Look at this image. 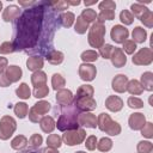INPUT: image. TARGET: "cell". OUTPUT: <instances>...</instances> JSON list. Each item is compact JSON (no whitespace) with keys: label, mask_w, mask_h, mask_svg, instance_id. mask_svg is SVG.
I'll use <instances>...</instances> for the list:
<instances>
[{"label":"cell","mask_w":153,"mask_h":153,"mask_svg":"<svg viewBox=\"0 0 153 153\" xmlns=\"http://www.w3.org/2000/svg\"><path fill=\"white\" fill-rule=\"evenodd\" d=\"M53 10L50 1H36L33 6L27 7L19 16L14 41L12 42L14 51H27L37 47Z\"/></svg>","instance_id":"cell-1"},{"label":"cell","mask_w":153,"mask_h":153,"mask_svg":"<svg viewBox=\"0 0 153 153\" xmlns=\"http://www.w3.org/2000/svg\"><path fill=\"white\" fill-rule=\"evenodd\" d=\"M62 109L59 111V120H57V129L61 131H67V130H74L78 129L79 123H78V116L81 114V111L72 103L71 105L61 106Z\"/></svg>","instance_id":"cell-2"},{"label":"cell","mask_w":153,"mask_h":153,"mask_svg":"<svg viewBox=\"0 0 153 153\" xmlns=\"http://www.w3.org/2000/svg\"><path fill=\"white\" fill-rule=\"evenodd\" d=\"M104 35H105V26L103 23L96 20L92 24L88 31V43L93 48H100L104 44Z\"/></svg>","instance_id":"cell-3"},{"label":"cell","mask_w":153,"mask_h":153,"mask_svg":"<svg viewBox=\"0 0 153 153\" xmlns=\"http://www.w3.org/2000/svg\"><path fill=\"white\" fill-rule=\"evenodd\" d=\"M97 126L102 131L108 133L109 135H118L121 133V127L117 122L112 121L108 114H100L97 118Z\"/></svg>","instance_id":"cell-4"},{"label":"cell","mask_w":153,"mask_h":153,"mask_svg":"<svg viewBox=\"0 0 153 153\" xmlns=\"http://www.w3.org/2000/svg\"><path fill=\"white\" fill-rule=\"evenodd\" d=\"M115 8L116 4L111 0H104L99 4V10L100 13L97 14V20L103 23L104 20H112L115 18Z\"/></svg>","instance_id":"cell-5"},{"label":"cell","mask_w":153,"mask_h":153,"mask_svg":"<svg viewBox=\"0 0 153 153\" xmlns=\"http://www.w3.org/2000/svg\"><path fill=\"white\" fill-rule=\"evenodd\" d=\"M17 128V123L13 117L11 116H4L0 120V139L1 140H7L10 136L14 133Z\"/></svg>","instance_id":"cell-6"},{"label":"cell","mask_w":153,"mask_h":153,"mask_svg":"<svg viewBox=\"0 0 153 153\" xmlns=\"http://www.w3.org/2000/svg\"><path fill=\"white\" fill-rule=\"evenodd\" d=\"M86 136V133L84 129H74V130H67L62 135V140L68 145V146H74L79 145L84 141Z\"/></svg>","instance_id":"cell-7"},{"label":"cell","mask_w":153,"mask_h":153,"mask_svg":"<svg viewBox=\"0 0 153 153\" xmlns=\"http://www.w3.org/2000/svg\"><path fill=\"white\" fill-rule=\"evenodd\" d=\"M153 61V51L151 48H141L133 57V63L139 66H147Z\"/></svg>","instance_id":"cell-8"},{"label":"cell","mask_w":153,"mask_h":153,"mask_svg":"<svg viewBox=\"0 0 153 153\" xmlns=\"http://www.w3.org/2000/svg\"><path fill=\"white\" fill-rule=\"evenodd\" d=\"M73 104L80 111H91L97 106V103L92 97H82V98L73 99Z\"/></svg>","instance_id":"cell-9"},{"label":"cell","mask_w":153,"mask_h":153,"mask_svg":"<svg viewBox=\"0 0 153 153\" xmlns=\"http://www.w3.org/2000/svg\"><path fill=\"white\" fill-rule=\"evenodd\" d=\"M110 36H111V39L115 41L116 43H123V42L127 41V38H128L129 31H128V29H126V27L122 26V25H115V26L111 29Z\"/></svg>","instance_id":"cell-10"},{"label":"cell","mask_w":153,"mask_h":153,"mask_svg":"<svg viewBox=\"0 0 153 153\" xmlns=\"http://www.w3.org/2000/svg\"><path fill=\"white\" fill-rule=\"evenodd\" d=\"M97 74V69L93 65H90V63H82L80 65L79 67V75L82 80L85 81H91L94 79Z\"/></svg>","instance_id":"cell-11"},{"label":"cell","mask_w":153,"mask_h":153,"mask_svg":"<svg viewBox=\"0 0 153 153\" xmlns=\"http://www.w3.org/2000/svg\"><path fill=\"white\" fill-rule=\"evenodd\" d=\"M56 102L60 106H66V105H71L73 103V94L69 90L66 88H61L57 91L56 93Z\"/></svg>","instance_id":"cell-12"},{"label":"cell","mask_w":153,"mask_h":153,"mask_svg":"<svg viewBox=\"0 0 153 153\" xmlns=\"http://www.w3.org/2000/svg\"><path fill=\"white\" fill-rule=\"evenodd\" d=\"M79 126H85L87 128H96L97 127V118L91 112H84L78 116Z\"/></svg>","instance_id":"cell-13"},{"label":"cell","mask_w":153,"mask_h":153,"mask_svg":"<svg viewBox=\"0 0 153 153\" xmlns=\"http://www.w3.org/2000/svg\"><path fill=\"white\" fill-rule=\"evenodd\" d=\"M110 59H111L112 65L115 67H118V68L123 67L126 65V62H127V57H126V55H124V53H123V50L121 48H114Z\"/></svg>","instance_id":"cell-14"},{"label":"cell","mask_w":153,"mask_h":153,"mask_svg":"<svg viewBox=\"0 0 153 153\" xmlns=\"http://www.w3.org/2000/svg\"><path fill=\"white\" fill-rule=\"evenodd\" d=\"M145 123H146V118H145L143 114L135 112V114L130 115V117H129V127L133 130H141L142 127L145 126Z\"/></svg>","instance_id":"cell-15"},{"label":"cell","mask_w":153,"mask_h":153,"mask_svg":"<svg viewBox=\"0 0 153 153\" xmlns=\"http://www.w3.org/2000/svg\"><path fill=\"white\" fill-rule=\"evenodd\" d=\"M4 75L6 76V79L8 80V82L12 84V82L18 81L22 78V69L18 66H10L4 72Z\"/></svg>","instance_id":"cell-16"},{"label":"cell","mask_w":153,"mask_h":153,"mask_svg":"<svg viewBox=\"0 0 153 153\" xmlns=\"http://www.w3.org/2000/svg\"><path fill=\"white\" fill-rule=\"evenodd\" d=\"M127 84H128V78L124 74H118L112 80V88L114 91L122 93L127 90Z\"/></svg>","instance_id":"cell-17"},{"label":"cell","mask_w":153,"mask_h":153,"mask_svg":"<svg viewBox=\"0 0 153 153\" xmlns=\"http://www.w3.org/2000/svg\"><path fill=\"white\" fill-rule=\"evenodd\" d=\"M20 14V10L16 5H10L6 7V10L2 13V19L5 22H12L14 19H18Z\"/></svg>","instance_id":"cell-18"},{"label":"cell","mask_w":153,"mask_h":153,"mask_svg":"<svg viewBox=\"0 0 153 153\" xmlns=\"http://www.w3.org/2000/svg\"><path fill=\"white\" fill-rule=\"evenodd\" d=\"M105 106H106L110 111L116 112V111H120V110L122 109L123 102H122V99H121L120 97H117V96H110V97H108L106 100H105Z\"/></svg>","instance_id":"cell-19"},{"label":"cell","mask_w":153,"mask_h":153,"mask_svg":"<svg viewBox=\"0 0 153 153\" xmlns=\"http://www.w3.org/2000/svg\"><path fill=\"white\" fill-rule=\"evenodd\" d=\"M31 81L35 88H39V87H44L47 86V76L44 72L37 71L33 72V74L31 75Z\"/></svg>","instance_id":"cell-20"},{"label":"cell","mask_w":153,"mask_h":153,"mask_svg":"<svg viewBox=\"0 0 153 153\" xmlns=\"http://www.w3.org/2000/svg\"><path fill=\"white\" fill-rule=\"evenodd\" d=\"M26 66L29 71L37 72L43 67V59L41 56H31L26 61Z\"/></svg>","instance_id":"cell-21"},{"label":"cell","mask_w":153,"mask_h":153,"mask_svg":"<svg viewBox=\"0 0 153 153\" xmlns=\"http://www.w3.org/2000/svg\"><path fill=\"white\" fill-rule=\"evenodd\" d=\"M39 124H41V129L44 131V133H51L55 128V121L51 116H44L41 118L39 121Z\"/></svg>","instance_id":"cell-22"},{"label":"cell","mask_w":153,"mask_h":153,"mask_svg":"<svg viewBox=\"0 0 153 153\" xmlns=\"http://www.w3.org/2000/svg\"><path fill=\"white\" fill-rule=\"evenodd\" d=\"M126 91H128L130 94H134V96H137V94H141L142 92H143V87H142V85L140 84V81H137V80H130V81H128V84H127V90Z\"/></svg>","instance_id":"cell-23"},{"label":"cell","mask_w":153,"mask_h":153,"mask_svg":"<svg viewBox=\"0 0 153 153\" xmlns=\"http://www.w3.org/2000/svg\"><path fill=\"white\" fill-rule=\"evenodd\" d=\"M45 59L48 60L49 63L51 65H60L63 61V54L61 51H57L55 49H53L50 53H48L45 55Z\"/></svg>","instance_id":"cell-24"},{"label":"cell","mask_w":153,"mask_h":153,"mask_svg":"<svg viewBox=\"0 0 153 153\" xmlns=\"http://www.w3.org/2000/svg\"><path fill=\"white\" fill-rule=\"evenodd\" d=\"M143 90L153 91V73L152 72H145L141 75V82Z\"/></svg>","instance_id":"cell-25"},{"label":"cell","mask_w":153,"mask_h":153,"mask_svg":"<svg viewBox=\"0 0 153 153\" xmlns=\"http://www.w3.org/2000/svg\"><path fill=\"white\" fill-rule=\"evenodd\" d=\"M131 36H133V38H134L133 41H134L135 43H143V42L146 41V38H147V32H146V30L142 29L141 26H136V27L133 30Z\"/></svg>","instance_id":"cell-26"},{"label":"cell","mask_w":153,"mask_h":153,"mask_svg":"<svg viewBox=\"0 0 153 153\" xmlns=\"http://www.w3.org/2000/svg\"><path fill=\"white\" fill-rule=\"evenodd\" d=\"M49 109H50V104H49L48 102H45V100H41V102L36 103V104L31 108V110H32L33 112H36L38 116H42V115L47 114V112L49 111Z\"/></svg>","instance_id":"cell-27"},{"label":"cell","mask_w":153,"mask_h":153,"mask_svg":"<svg viewBox=\"0 0 153 153\" xmlns=\"http://www.w3.org/2000/svg\"><path fill=\"white\" fill-rule=\"evenodd\" d=\"M74 19H75V17H74V14H73L72 12H65V13H62V14L59 16V23H60L63 27H69V26H72Z\"/></svg>","instance_id":"cell-28"},{"label":"cell","mask_w":153,"mask_h":153,"mask_svg":"<svg viewBox=\"0 0 153 153\" xmlns=\"http://www.w3.org/2000/svg\"><path fill=\"white\" fill-rule=\"evenodd\" d=\"M93 87L91 85H82L79 87L76 94L73 97V99H78V98H82V97H92L93 96Z\"/></svg>","instance_id":"cell-29"},{"label":"cell","mask_w":153,"mask_h":153,"mask_svg":"<svg viewBox=\"0 0 153 153\" xmlns=\"http://www.w3.org/2000/svg\"><path fill=\"white\" fill-rule=\"evenodd\" d=\"M26 145H27V139H26L24 135H18V136H16V137L12 140V142H11L12 148H13V149H17V151L25 148Z\"/></svg>","instance_id":"cell-30"},{"label":"cell","mask_w":153,"mask_h":153,"mask_svg":"<svg viewBox=\"0 0 153 153\" xmlns=\"http://www.w3.org/2000/svg\"><path fill=\"white\" fill-rule=\"evenodd\" d=\"M88 29V23L86 22V20H84L80 16L76 18V23H75V26H74V30L78 32V33H80V35H82V33H85L86 32V30Z\"/></svg>","instance_id":"cell-31"},{"label":"cell","mask_w":153,"mask_h":153,"mask_svg":"<svg viewBox=\"0 0 153 153\" xmlns=\"http://www.w3.org/2000/svg\"><path fill=\"white\" fill-rule=\"evenodd\" d=\"M111 147H112V141L109 137H102L99 142H97V148L100 152H108L111 149Z\"/></svg>","instance_id":"cell-32"},{"label":"cell","mask_w":153,"mask_h":153,"mask_svg":"<svg viewBox=\"0 0 153 153\" xmlns=\"http://www.w3.org/2000/svg\"><path fill=\"white\" fill-rule=\"evenodd\" d=\"M65 84H66V81H65V79L61 76V74H59V73H55L54 75H53V79H51V85H53V88L54 90H61L63 86H65Z\"/></svg>","instance_id":"cell-33"},{"label":"cell","mask_w":153,"mask_h":153,"mask_svg":"<svg viewBox=\"0 0 153 153\" xmlns=\"http://www.w3.org/2000/svg\"><path fill=\"white\" fill-rule=\"evenodd\" d=\"M16 93H17V96H18L19 98H22V99H27V98H30V94H31L29 86H27L26 84H24V82L20 84V86L16 90Z\"/></svg>","instance_id":"cell-34"},{"label":"cell","mask_w":153,"mask_h":153,"mask_svg":"<svg viewBox=\"0 0 153 153\" xmlns=\"http://www.w3.org/2000/svg\"><path fill=\"white\" fill-rule=\"evenodd\" d=\"M47 143H48V147L57 149L61 146V137L57 134H50L47 139Z\"/></svg>","instance_id":"cell-35"},{"label":"cell","mask_w":153,"mask_h":153,"mask_svg":"<svg viewBox=\"0 0 153 153\" xmlns=\"http://www.w3.org/2000/svg\"><path fill=\"white\" fill-rule=\"evenodd\" d=\"M80 17H81L84 20H86L87 23H92V22L97 20V19H96V18H97V13H96V11L92 10V8H86V10H84L82 13L80 14Z\"/></svg>","instance_id":"cell-36"},{"label":"cell","mask_w":153,"mask_h":153,"mask_svg":"<svg viewBox=\"0 0 153 153\" xmlns=\"http://www.w3.org/2000/svg\"><path fill=\"white\" fill-rule=\"evenodd\" d=\"M14 112L19 118H24L29 112V108L25 103H17L14 106Z\"/></svg>","instance_id":"cell-37"},{"label":"cell","mask_w":153,"mask_h":153,"mask_svg":"<svg viewBox=\"0 0 153 153\" xmlns=\"http://www.w3.org/2000/svg\"><path fill=\"white\" fill-rule=\"evenodd\" d=\"M139 19H140L147 27H152V26H153V12H152V11L147 10Z\"/></svg>","instance_id":"cell-38"},{"label":"cell","mask_w":153,"mask_h":153,"mask_svg":"<svg viewBox=\"0 0 153 153\" xmlns=\"http://www.w3.org/2000/svg\"><path fill=\"white\" fill-rule=\"evenodd\" d=\"M130 8H131V12H133V17H136V18H140L148 8L147 7H145L143 5H141V4H133L131 6H130Z\"/></svg>","instance_id":"cell-39"},{"label":"cell","mask_w":153,"mask_h":153,"mask_svg":"<svg viewBox=\"0 0 153 153\" xmlns=\"http://www.w3.org/2000/svg\"><path fill=\"white\" fill-rule=\"evenodd\" d=\"M98 59V53L94 50H86L81 54V60L84 62H92Z\"/></svg>","instance_id":"cell-40"},{"label":"cell","mask_w":153,"mask_h":153,"mask_svg":"<svg viewBox=\"0 0 153 153\" xmlns=\"http://www.w3.org/2000/svg\"><path fill=\"white\" fill-rule=\"evenodd\" d=\"M120 19H121V22H122L123 24H126V25H130V24L134 22V17H133V14H131L128 10H123V11L120 13Z\"/></svg>","instance_id":"cell-41"},{"label":"cell","mask_w":153,"mask_h":153,"mask_svg":"<svg viewBox=\"0 0 153 153\" xmlns=\"http://www.w3.org/2000/svg\"><path fill=\"white\" fill-rule=\"evenodd\" d=\"M153 149V145L149 141H140L137 145L139 153H151Z\"/></svg>","instance_id":"cell-42"},{"label":"cell","mask_w":153,"mask_h":153,"mask_svg":"<svg viewBox=\"0 0 153 153\" xmlns=\"http://www.w3.org/2000/svg\"><path fill=\"white\" fill-rule=\"evenodd\" d=\"M112 50H114V47H112L111 44H103V45L99 48V54H100L104 59H110Z\"/></svg>","instance_id":"cell-43"},{"label":"cell","mask_w":153,"mask_h":153,"mask_svg":"<svg viewBox=\"0 0 153 153\" xmlns=\"http://www.w3.org/2000/svg\"><path fill=\"white\" fill-rule=\"evenodd\" d=\"M141 134H142L145 137H147V139L153 137V124H152L151 122L145 123V126H143L142 129H141Z\"/></svg>","instance_id":"cell-44"},{"label":"cell","mask_w":153,"mask_h":153,"mask_svg":"<svg viewBox=\"0 0 153 153\" xmlns=\"http://www.w3.org/2000/svg\"><path fill=\"white\" fill-rule=\"evenodd\" d=\"M123 49L127 54H133L136 49V43L133 39H127L123 42Z\"/></svg>","instance_id":"cell-45"},{"label":"cell","mask_w":153,"mask_h":153,"mask_svg":"<svg viewBox=\"0 0 153 153\" xmlns=\"http://www.w3.org/2000/svg\"><path fill=\"white\" fill-rule=\"evenodd\" d=\"M128 106L133 108V109H140L143 106V102L140 98L136 97H129L128 98Z\"/></svg>","instance_id":"cell-46"},{"label":"cell","mask_w":153,"mask_h":153,"mask_svg":"<svg viewBox=\"0 0 153 153\" xmlns=\"http://www.w3.org/2000/svg\"><path fill=\"white\" fill-rule=\"evenodd\" d=\"M53 8L55 11H63V10H67V7L69 6L67 1L65 0H57V1H50Z\"/></svg>","instance_id":"cell-47"},{"label":"cell","mask_w":153,"mask_h":153,"mask_svg":"<svg viewBox=\"0 0 153 153\" xmlns=\"http://www.w3.org/2000/svg\"><path fill=\"white\" fill-rule=\"evenodd\" d=\"M42 141H43V137H42L41 135H38V134H33V135L30 137L29 143H30V146H31V147L37 148V147H39V146H41Z\"/></svg>","instance_id":"cell-48"},{"label":"cell","mask_w":153,"mask_h":153,"mask_svg":"<svg viewBox=\"0 0 153 153\" xmlns=\"http://www.w3.org/2000/svg\"><path fill=\"white\" fill-rule=\"evenodd\" d=\"M13 51H14V48L12 42H4L0 45V54H10Z\"/></svg>","instance_id":"cell-49"},{"label":"cell","mask_w":153,"mask_h":153,"mask_svg":"<svg viewBox=\"0 0 153 153\" xmlns=\"http://www.w3.org/2000/svg\"><path fill=\"white\" fill-rule=\"evenodd\" d=\"M86 148L88 151H93L96 147H97V137L94 135H90L87 139H86V143H85Z\"/></svg>","instance_id":"cell-50"},{"label":"cell","mask_w":153,"mask_h":153,"mask_svg":"<svg viewBox=\"0 0 153 153\" xmlns=\"http://www.w3.org/2000/svg\"><path fill=\"white\" fill-rule=\"evenodd\" d=\"M48 93H49L48 86H44V87H39V88H35L33 90V96L36 98H43V97L48 96Z\"/></svg>","instance_id":"cell-51"},{"label":"cell","mask_w":153,"mask_h":153,"mask_svg":"<svg viewBox=\"0 0 153 153\" xmlns=\"http://www.w3.org/2000/svg\"><path fill=\"white\" fill-rule=\"evenodd\" d=\"M29 118H30V121L31 122H38V121H41V116H38L36 112H33L31 109H30V111H29Z\"/></svg>","instance_id":"cell-52"},{"label":"cell","mask_w":153,"mask_h":153,"mask_svg":"<svg viewBox=\"0 0 153 153\" xmlns=\"http://www.w3.org/2000/svg\"><path fill=\"white\" fill-rule=\"evenodd\" d=\"M11 84L8 82V80L6 79V76L4 75V72L2 73H0V86H2V87H7V86H10Z\"/></svg>","instance_id":"cell-53"},{"label":"cell","mask_w":153,"mask_h":153,"mask_svg":"<svg viewBox=\"0 0 153 153\" xmlns=\"http://www.w3.org/2000/svg\"><path fill=\"white\" fill-rule=\"evenodd\" d=\"M6 67H7V59L6 57H0V73H2Z\"/></svg>","instance_id":"cell-54"},{"label":"cell","mask_w":153,"mask_h":153,"mask_svg":"<svg viewBox=\"0 0 153 153\" xmlns=\"http://www.w3.org/2000/svg\"><path fill=\"white\" fill-rule=\"evenodd\" d=\"M36 4V1H19V5L20 6H24V7H30V6H33Z\"/></svg>","instance_id":"cell-55"},{"label":"cell","mask_w":153,"mask_h":153,"mask_svg":"<svg viewBox=\"0 0 153 153\" xmlns=\"http://www.w3.org/2000/svg\"><path fill=\"white\" fill-rule=\"evenodd\" d=\"M67 2H68V5H73V6L80 5V1H79V0H76V1H67Z\"/></svg>","instance_id":"cell-56"},{"label":"cell","mask_w":153,"mask_h":153,"mask_svg":"<svg viewBox=\"0 0 153 153\" xmlns=\"http://www.w3.org/2000/svg\"><path fill=\"white\" fill-rule=\"evenodd\" d=\"M96 2H97V0H93V1H85V5L88 6V5H93V4H96Z\"/></svg>","instance_id":"cell-57"},{"label":"cell","mask_w":153,"mask_h":153,"mask_svg":"<svg viewBox=\"0 0 153 153\" xmlns=\"http://www.w3.org/2000/svg\"><path fill=\"white\" fill-rule=\"evenodd\" d=\"M23 153H37V152H35V151H25Z\"/></svg>","instance_id":"cell-58"},{"label":"cell","mask_w":153,"mask_h":153,"mask_svg":"<svg viewBox=\"0 0 153 153\" xmlns=\"http://www.w3.org/2000/svg\"><path fill=\"white\" fill-rule=\"evenodd\" d=\"M1 7H2V2L0 1V10H1Z\"/></svg>","instance_id":"cell-59"},{"label":"cell","mask_w":153,"mask_h":153,"mask_svg":"<svg viewBox=\"0 0 153 153\" xmlns=\"http://www.w3.org/2000/svg\"><path fill=\"white\" fill-rule=\"evenodd\" d=\"M75 153H85V152H82V151H79V152H75Z\"/></svg>","instance_id":"cell-60"}]
</instances>
